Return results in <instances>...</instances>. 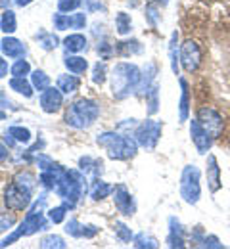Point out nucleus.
Wrapping results in <instances>:
<instances>
[{
	"label": "nucleus",
	"mask_w": 230,
	"mask_h": 249,
	"mask_svg": "<svg viewBox=\"0 0 230 249\" xmlns=\"http://www.w3.org/2000/svg\"><path fill=\"white\" fill-rule=\"evenodd\" d=\"M142 81V71L138 65L119 62L111 69V92L117 100H125L138 90Z\"/></svg>",
	"instance_id": "1"
},
{
	"label": "nucleus",
	"mask_w": 230,
	"mask_h": 249,
	"mask_svg": "<svg viewBox=\"0 0 230 249\" xmlns=\"http://www.w3.org/2000/svg\"><path fill=\"white\" fill-rule=\"evenodd\" d=\"M102 148H106L107 157L109 159H115V161H129L136 156L138 152V142L134 140V136L131 134H123L119 130L115 132H102L96 138Z\"/></svg>",
	"instance_id": "2"
},
{
	"label": "nucleus",
	"mask_w": 230,
	"mask_h": 249,
	"mask_svg": "<svg viewBox=\"0 0 230 249\" xmlns=\"http://www.w3.org/2000/svg\"><path fill=\"white\" fill-rule=\"evenodd\" d=\"M46 205V197L40 196L38 201H35V205L31 207V211L27 213V217L23 218V222L19 224V228L16 232H12L2 244L0 248H8L12 246L16 240H19L21 236H33L38 230H46V220H44V213H42V207Z\"/></svg>",
	"instance_id": "3"
},
{
	"label": "nucleus",
	"mask_w": 230,
	"mask_h": 249,
	"mask_svg": "<svg viewBox=\"0 0 230 249\" xmlns=\"http://www.w3.org/2000/svg\"><path fill=\"white\" fill-rule=\"evenodd\" d=\"M100 106L88 98L75 100L66 113V123L73 128H88L90 124L98 119Z\"/></svg>",
	"instance_id": "4"
},
{
	"label": "nucleus",
	"mask_w": 230,
	"mask_h": 249,
	"mask_svg": "<svg viewBox=\"0 0 230 249\" xmlns=\"http://www.w3.org/2000/svg\"><path fill=\"white\" fill-rule=\"evenodd\" d=\"M180 197L188 205H197L201 199V171L196 165H186L180 175Z\"/></svg>",
	"instance_id": "5"
},
{
	"label": "nucleus",
	"mask_w": 230,
	"mask_h": 249,
	"mask_svg": "<svg viewBox=\"0 0 230 249\" xmlns=\"http://www.w3.org/2000/svg\"><path fill=\"white\" fill-rule=\"evenodd\" d=\"M161 132H163V123H161V121L146 119V121L136 124L132 136H134V140L138 142L140 148H144L146 152H152V150H156V146L159 144Z\"/></svg>",
	"instance_id": "6"
},
{
	"label": "nucleus",
	"mask_w": 230,
	"mask_h": 249,
	"mask_svg": "<svg viewBox=\"0 0 230 249\" xmlns=\"http://www.w3.org/2000/svg\"><path fill=\"white\" fill-rule=\"evenodd\" d=\"M4 203L10 211H25L31 205V190L12 182L4 192Z\"/></svg>",
	"instance_id": "7"
},
{
	"label": "nucleus",
	"mask_w": 230,
	"mask_h": 249,
	"mask_svg": "<svg viewBox=\"0 0 230 249\" xmlns=\"http://www.w3.org/2000/svg\"><path fill=\"white\" fill-rule=\"evenodd\" d=\"M201 62H203V54H201L199 44L192 38H186L180 44V67L186 73H196Z\"/></svg>",
	"instance_id": "8"
},
{
	"label": "nucleus",
	"mask_w": 230,
	"mask_h": 249,
	"mask_svg": "<svg viewBox=\"0 0 230 249\" xmlns=\"http://www.w3.org/2000/svg\"><path fill=\"white\" fill-rule=\"evenodd\" d=\"M196 119L199 121V124L217 140L221 134H223V128H225V121H223V115L211 107V106H203L197 109V115Z\"/></svg>",
	"instance_id": "9"
},
{
	"label": "nucleus",
	"mask_w": 230,
	"mask_h": 249,
	"mask_svg": "<svg viewBox=\"0 0 230 249\" xmlns=\"http://www.w3.org/2000/svg\"><path fill=\"white\" fill-rule=\"evenodd\" d=\"M190 138H192V144L196 146L197 154H201V156H207L209 152H211V148H213V136L199 124L197 119H192L190 121Z\"/></svg>",
	"instance_id": "10"
},
{
	"label": "nucleus",
	"mask_w": 230,
	"mask_h": 249,
	"mask_svg": "<svg viewBox=\"0 0 230 249\" xmlns=\"http://www.w3.org/2000/svg\"><path fill=\"white\" fill-rule=\"evenodd\" d=\"M113 203H115L117 211L123 213L125 217H132L136 213V201L125 184L113 186Z\"/></svg>",
	"instance_id": "11"
},
{
	"label": "nucleus",
	"mask_w": 230,
	"mask_h": 249,
	"mask_svg": "<svg viewBox=\"0 0 230 249\" xmlns=\"http://www.w3.org/2000/svg\"><path fill=\"white\" fill-rule=\"evenodd\" d=\"M205 178H207V190L211 196H215L221 188H223V175H221V167H219V159L213 154H207L205 161Z\"/></svg>",
	"instance_id": "12"
},
{
	"label": "nucleus",
	"mask_w": 230,
	"mask_h": 249,
	"mask_svg": "<svg viewBox=\"0 0 230 249\" xmlns=\"http://www.w3.org/2000/svg\"><path fill=\"white\" fill-rule=\"evenodd\" d=\"M52 23L58 31H67V29H85L87 25V16L85 14H54Z\"/></svg>",
	"instance_id": "13"
},
{
	"label": "nucleus",
	"mask_w": 230,
	"mask_h": 249,
	"mask_svg": "<svg viewBox=\"0 0 230 249\" xmlns=\"http://www.w3.org/2000/svg\"><path fill=\"white\" fill-rule=\"evenodd\" d=\"M62 104H64V92L58 87L56 89L54 87H48L46 90L40 92V109L44 113H56V111H60Z\"/></svg>",
	"instance_id": "14"
},
{
	"label": "nucleus",
	"mask_w": 230,
	"mask_h": 249,
	"mask_svg": "<svg viewBox=\"0 0 230 249\" xmlns=\"http://www.w3.org/2000/svg\"><path fill=\"white\" fill-rule=\"evenodd\" d=\"M167 246L173 249H180L186 246V230L182 228L180 220L177 217H169V234H167Z\"/></svg>",
	"instance_id": "15"
},
{
	"label": "nucleus",
	"mask_w": 230,
	"mask_h": 249,
	"mask_svg": "<svg viewBox=\"0 0 230 249\" xmlns=\"http://www.w3.org/2000/svg\"><path fill=\"white\" fill-rule=\"evenodd\" d=\"M180 83V100H178V121L186 123L190 119V106H192V98H190V85L184 77L178 79Z\"/></svg>",
	"instance_id": "16"
},
{
	"label": "nucleus",
	"mask_w": 230,
	"mask_h": 249,
	"mask_svg": "<svg viewBox=\"0 0 230 249\" xmlns=\"http://www.w3.org/2000/svg\"><path fill=\"white\" fill-rule=\"evenodd\" d=\"M169 63H171V71L175 75H178L180 71V44H178V33L173 31L171 40H169Z\"/></svg>",
	"instance_id": "17"
},
{
	"label": "nucleus",
	"mask_w": 230,
	"mask_h": 249,
	"mask_svg": "<svg viewBox=\"0 0 230 249\" xmlns=\"http://www.w3.org/2000/svg\"><path fill=\"white\" fill-rule=\"evenodd\" d=\"M0 48H2V52H4L8 58H23V54H25V46H23L18 38H14V36L2 38Z\"/></svg>",
	"instance_id": "18"
},
{
	"label": "nucleus",
	"mask_w": 230,
	"mask_h": 249,
	"mask_svg": "<svg viewBox=\"0 0 230 249\" xmlns=\"http://www.w3.org/2000/svg\"><path fill=\"white\" fill-rule=\"evenodd\" d=\"M87 44H88V40L81 33H73V35H69V36L64 38V48H66L67 52H73V54L83 52L87 48Z\"/></svg>",
	"instance_id": "19"
},
{
	"label": "nucleus",
	"mask_w": 230,
	"mask_h": 249,
	"mask_svg": "<svg viewBox=\"0 0 230 249\" xmlns=\"http://www.w3.org/2000/svg\"><path fill=\"white\" fill-rule=\"evenodd\" d=\"M79 167H81V171H83L85 175H92V177L98 178V175H102V167H104V163H102L100 159H94V157H90V156H85V157H81Z\"/></svg>",
	"instance_id": "20"
},
{
	"label": "nucleus",
	"mask_w": 230,
	"mask_h": 249,
	"mask_svg": "<svg viewBox=\"0 0 230 249\" xmlns=\"http://www.w3.org/2000/svg\"><path fill=\"white\" fill-rule=\"evenodd\" d=\"M64 65L67 67V71L73 73V75H83L88 69V62L85 58H81V56H66Z\"/></svg>",
	"instance_id": "21"
},
{
	"label": "nucleus",
	"mask_w": 230,
	"mask_h": 249,
	"mask_svg": "<svg viewBox=\"0 0 230 249\" xmlns=\"http://www.w3.org/2000/svg\"><path fill=\"white\" fill-rule=\"evenodd\" d=\"M117 52H119V56H136V54H142L144 52V46L136 38H131V40L119 42L117 44Z\"/></svg>",
	"instance_id": "22"
},
{
	"label": "nucleus",
	"mask_w": 230,
	"mask_h": 249,
	"mask_svg": "<svg viewBox=\"0 0 230 249\" xmlns=\"http://www.w3.org/2000/svg\"><path fill=\"white\" fill-rule=\"evenodd\" d=\"M10 89L16 90L18 94H21V96H25V98H31L33 96V85L25 77H12Z\"/></svg>",
	"instance_id": "23"
},
{
	"label": "nucleus",
	"mask_w": 230,
	"mask_h": 249,
	"mask_svg": "<svg viewBox=\"0 0 230 249\" xmlns=\"http://www.w3.org/2000/svg\"><path fill=\"white\" fill-rule=\"evenodd\" d=\"M79 77L77 75H60L58 77V89L64 94H73L79 89Z\"/></svg>",
	"instance_id": "24"
},
{
	"label": "nucleus",
	"mask_w": 230,
	"mask_h": 249,
	"mask_svg": "<svg viewBox=\"0 0 230 249\" xmlns=\"http://www.w3.org/2000/svg\"><path fill=\"white\" fill-rule=\"evenodd\" d=\"M18 29V19H16V14L12 10H4L2 18H0V31L6 33V35H12V33Z\"/></svg>",
	"instance_id": "25"
},
{
	"label": "nucleus",
	"mask_w": 230,
	"mask_h": 249,
	"mask_svg": "<svg viewBox=\"0 0 230 249\" xmlns=\"http://www.w3.org/2000/svg\"><path fill=\"white\" fill-rule=\"evenodd\" d=\"M109 194H113V186L107 184V182H104V180H100V178H96L94 184H92V190H90V197L94 201H98V199L107 197Z\"/></svg>",
	"instance_id": "26"
},
{
	"label": "nucleus",
	"mask_w": 230,
	"mask_h": 249,
	"mask_svg": "<svg viewBox=\"0 0 230 249\" xmlns=\"http://www.w3.org/2000/svg\"><path fill=\"white\" fill-rule=\"evenodd\" d=\"M8 136H10L12 140L19 142V144H29V142H31V132H29V128H25V126H18V124L10 126V128H8Z\"/></svg>",
	"instance_id": "27"
},
{
	"label": "nucleus",
	"mask_w": 230,
	"mask_h": 249,
	"mask_svg": "<svg viewBox=\"0 0 230 249\" xmlns=\"http://www.w3.org/2000/svg\"><path fill=\"white\" fill-rule=\"evenodd\" d=\"M132 246L138 249H144V248L156 249V248H159V242H158L154 236H150V234H146V232H140V234L134 236V244H132Z\"/></svg>",
	"instance_id": "28"
},
{
	"label": "nucleus",
	"mask_w": 230,
	"mask_h": 249,
	"mask_svg": "<svg viewBox=\"0 0 230 249\" xmlns=\"http://www.w3.org/2000/svg\"><path fill=\"white\" fill-rule=\"evenodd\" d=\"M31 85H33L35 90L42 92V90H46V89L50 87V77H48L44 71L36 69V71H33V73H31Z\"/></svg>",
	"instance_id": "29"
},
{
	"label": "nucleus",
	"mask_w": 230,
	"mask_h": 249,
	"mask_svg": "<svg viewBox=\"0 0 230 249\" xmlns=\"http://www.w3.org/2000/svg\"><path fill=\"white\" fill-rule=\"evenodd\" d=\"M144 16H146V21L150 23V27H158L159 21H161V14H159V4L156 2H150L144 10Z\"/></svg>",
	"instance_id": "30"
},
{
	"label": "nucleus",
	"mask_w": 230,
	"mask_h": 249,
	"mask_svg": "<svg viewBox=\"0 0 230 249\" xmlns=\"http://www.w3.org/2000/svg\"><path fill=\"white\" fill-rule=\"evenodd\" d=\"M115 29L119 35H129L132 29V19L129 14H125V12H119L117 16H115Z\"/></svg>",
	"instance_id": "31"
},
{
	"label": "nucleus",
	"mask_w": 230,
	"mask_h": 249,
	"mask_svg": "<svg viewBox=\"0 0 230 249\" xmlns=\"http://www.w3.org/2000/svg\"><path fill=\"white\" fill-rule=\"evenodd\" d=\"M146 106H148V113L150 115L158 113V109H159V85L158 83L150 92L146 94Z\"/></svg>",
	"instance_id": "32"
},
{
	"label": "nucleus",
	"mask_w": 230,
	"mask_h": 249,
	"mask_svg": "<svg viewBox=\"0 0 230 249\" xmlns=\"http://www.w3.org/2000/svg\"><path fill=\"white\" fill-rule=\"evenodd\" d=\"M36 40H38V44L44 48V50H54V48H58V36L54 35V33H46V31H40L36 35Z\"/></svg>",
	"instance_id": "33"
},
{
	"label": "nucleus",
	"mask_w": 230,
	"mask_h": 249,
	"mask_svg": "<svg viewBox=\"0 0 230 249\" xmlns=\"http://www.w3.org/2000/svg\"><path fill=\"white\" fill-rule=\"evenodd\" d=\"M42 249H50V248H58V249H64L66 248V242L60 238V236H46V238H42L40 240V244H38Z\"/></svg>",
	"instance_id": "34"
},
{
	"label": "nucleus",
	"mask_w": 230,
	"mask_h": 249,
	"mask_svg": "<svg viewBox=\"0 0 230 249\" xmlns=\"http://www.w3.org/2000/svg\"><path fill=\"white\" fill-rule=\"evenodd\" d=\"M66 232L69 236H73V238H83V236H85V226H83L79 220L71 218L66 224Z\"/></svg>",
	"instance_id": "35"
},
{
	"label": "nucleus",
	"mask_w": 230,
	"mask_h": 249,
	"mask_svg": "<svg viewBox=\"0 0 230 249\" xmlns=\"http://www.w3.org/2000/svg\"><path fill=\"white\" fill-rule=\"evenodd\" d=\"M16 182L19 184V186L27 188V190H31L33 192L35 184H36V178H35L31 173H27V171H23V173H19L18 177H16Z\"/></svg>",
	"instance_id": "36"
},
{
	"label": "nucleus",
	"mask_w": 230,
	"mask_h": 249,
	"mask_svg": "<svg viewBox=\"0 0 230 249\" xmlns=\"http://www.w3.org/2000/svg\"><path fill=\"white\" fill-rule=\"evenodd\" d=\"M115 234H117V240L123 242V244H127V242L132 240L131 228L127 224H123V222H115Z\"/></svg>",
	"instance_id": "37"
},
{
	"label": "nucleus",
	"mask_w": 230,
	"mask_h": 249,
	"mask_svg": "<svg viewBox=\"0 0 230 249\" xmlns=\"http://www.w3.org/2000/svg\"><path fill=\"white\" fill-rule=\"evenodd\" d=\"M10 71H12L14 77H25V75H29L31 65H29V62H25V60H18V62L12 65Z\"/></svg>",
	"instance_id": "38"
},
{
	"label": "nucleus",
	"mask_w": 230,
	"mask_h": 249,
	"mask_svg": "<svg viewBox=\"0 0 230 249\" xmlns=\"http://www.w3.org/2000/svg\"><path fill=\"white\" fill-rule=\"evenodd\" d=\"M69 209L66 203L64 205H58V207H54V209H50V213H48V217L50 220L54 222V224H60V222H64V218H66V211Z\"/></svg>",
	"instance_id": "39"
},
{
	"label": "nucleus",
	"mask_w": 230,
	"mask_h": 249,
	"mask_svg": "<svg viewBox=\"0 0 230 249\" xmlns=\"http://www.w3.org/2000/svg\"><path fill=\"white\" fill-rule=\"evenodd\" d=\"M107 73V69H106V63H96L94 65V69H92V81L96 83V85H104L106 83V75Z\"/></svg>",
	"instance_id": "40"
},
{
	"label": "nucleus",
	"mask_w": 230,
	"mask_h": 249,
	"mask_svg": "<svg viewBox=\"0 0 230 249\" xmlns=\"http://www.w3.org/2000/svg\"><path fill=\"white\" fill-rule=\"evenodd\" d=\"M81 2L83 0H58V12H62V14L75 12L81 6Z\"/></svg>",
	"instance_id": "41"
},
{
	"label": "nucleus",
	"mask_w": 230,
	"mask_h": 249,
	"mask_svg": "<svg viewBox=\"0 0 230 249\" xmlns=\"http://www.w3.org/2000/svg\"><path fill=\"white\" fill-rule=\"evenodd\" d=\"M199 248H207V249H225V244L217 238V236H213V234H205V238H203V242H201V246Z\"/></svg>",
	"instance_id": "42"
},
{
	"label": "nucleus",
	"mask_w": 230,
	"mask_h": 249,
	"mask_svg": "<svg viewBox=\"0 0 230 249\" xmlns=\"http://www.w3.org/2000/svg\"><path fill=\"white\" fill-rule=\"evenodd\" d=\"M113 52H115V48L111 44H107V42H100L98 44V54L102 60H109Z\"/></svg>",
	"instance_id": "43"
},
{
	"label": "nucleus",
	"mask_w": 230,
	"mask_h": 249,
	"mask_svg": "<svg viewBox=\"0 0 230 249\" xmlns=\"http://www.w3.org/2000/svg\"><path fill=\"white\" fill-rule=\"evenodd\" d=\"M14 222H16L14 215L0 213V230H8V228H12V226H14Z\"/></svg>",
	"instance_id": "44"
},
{
	"label": "nucleus",
	"mask_w": 230,
	"mask_h": 249,
	"mask_svg": "<svg viewBox=\"0 0 230 249\" xmlns=\"http://www.w3.org/2000/svg\"><path fill=\"white\" fill-rule=\"evenodd\" d=\"M6 75H8V62L0 56V79H2V77H6Z\"/></svg>",
	"instance_id": "45"
},
{
	"label": "nucleus",
	"mask_w": 230,
	"mask_h": 249,
	"mask_svg": "<svg viewBox=\"0 0 230 249\" xmlns=\"http://www.w3.org/2000/svg\"><path fill=\"white\" fill-rule=\"evenodd\" d=\"M6 159H8V148H6V146L0 142V165H2Z\"/></svg>",
	"instance_id": "46"
},
{
	"label": "nucleus",
	"mask_w": 230,
	"mask_h": 249,
	"mask_svg": "<svg viewBox=\"0 0 230 249\" xmlns=\"http://www.w3.org/2000/svg\"><path fill=\"white\" fill-rule=\"evenodd\" d=\"M10 106V100L6 98V94L0 90V107H8Z\"/></svg>",
	"instance_id": "47"
},
{
	"label": "nucleus",
	"mask_w": 230,
	"mask_h": 249,
	"mask_svg": "<svg viewBox=\"0 0 230 249\" xmlns=\"http://www.w3.org/2000/svg\"><path fill=\"white\" fill-rule=\"evenodd\" d=\"M14 2H16V6H21L23 8V6H29L33 0H14Z\"/></svg>",
	"instance_id": "48"
},
{
	"label": "nucleus",
	"mask_w": 230,
	"mask_h": 249,
	"mask_svg": "<svg viewBox=\"0 0 230 249\" xmlns=\"http://www.w3.org/2000/svg\"><path fill=\"white\" fill-rule=\"evenodd\" d=\"M150 2H156V4H159V6H161V4H169V0H150Z\"/></svg>",
	"instance_id": "49"
},
{
	"label": "nucleus",
	"mask_w": 230,
	"mask_h": 249,
	"mask_svg": "<svg viewBox=\"0 0 230 249\" xmlns=\"http://www.w3.org/2000/svg\"><path fill=\"white\" fill-rule=\"evenodd\" d=\"M8 4H10V0H0V8H8Z\"/></svg>",
	"instance_id": "50"
},
{
	"label": "nucleus",
	"mask_w": 230,
	"mask_h": 249,
	"mask_svg": "<svg viewBox=\"0 0 230 249\" xmlns=\"http://www.w3.org/2000/svg\"><path fill=\"white\" fill-rule=\"evenodd\" d=\"M4 119H6V113H4L2 109H0V121H4Z\"/></svg>",
	"instance_id": "51"
}]
</instances>
